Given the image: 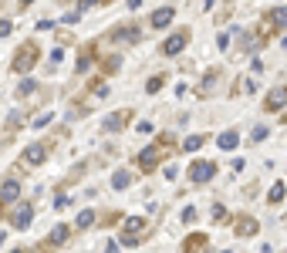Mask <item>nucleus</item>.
<instances>
[{"label": "nucleus", "instance_id": "nucleus-34", "mask_svg": "<svg viewBox=\"0 0 287 253\" xmlns=\"http://www.w3.org/2000/svg\"><path fill=\"white\" fill-rule=\"evenodd\" d=\"M98 0H78V7H95Z\"/></svg>", "mask_w": 287, "mask_h": 253}, {"label": "nucleus", "instance_id": "nucleus-11", "mask_svg": "<svg viewBox=\"0 0 287 253\" xmlns=\"http://www.w3.org/2000/svg\"><path fill=\"white\" fill-rule=\"evenodd\" d=\"M68 236H71V226H68V223H58V226L48 233L44 247H61V243H68Z\"/></svg>", "mask_w": 287, "mask_h": 253}, {"label": "nucleus", "instance_id": "nucleus-26", "mask_svg": "<svg viewBox=\"0 0 287 253\" xmlns=\"http://www.w3.org/2000/svg\"><path fill=\"white\" fill-rule=\"evenodd\" d=\"M213 81H216V71H210V74L203 78V88H200V95H210V88H213Z\"/></svg>", "mask_w": 287, "mask_h": 253}, {"label": "nucleus", "instance_id": "nucleus-8", "mask_svg": "<svg viewBox=\"0 0 287 253\" xmlns=\"http://www.w3.org/2000/svg\"><path fill=\"white\" fill-rule=\"evenodd\" d=\"M186 44H189V31L183 27V31H176V34H169V37H166V44H162V54H169V58H172V54H179Z\"/></svg>", "mask_w": 287, "mask_h": 253}, {"label": "nucleus", "instance_id": "nucleus-20", "mask_svg": "<svg viewBox=\"0 0 287 253\" xmlns=\"http://www.w3.org/2000/svg\"><path fill=\"white\" fill-rule=\"evenodd\" d=\"M284 196H287V186H284V183H274V186H270V192H267V199H270L274 206H277Z\"/></svg>", "mask_w": 287, "mask_h": 253}, {"label": "nucleus", "instance_id": "nucleus-14", "mask_svg": "<svg viewBox=\"0 0 287 253\" xmlns=\"http://www.w3.org/2000/svg\"><path fill=\"white\" fill-rule=\"evenodd\" d=\"M172 17H176V7H159V10L152 14V27H155V31H159V27H169Z\"/></svg>", "mask_w": 287, "mask_h": 253}, {"label": "nucleus", "instance_id": "nucleus-33", "mask_svg": "<svg viewBox=\"0 0 287 253\" xmlns=\"http://www.w3.org/2000/svg\"><path fill=\"white\" fill-rule=\"evenodd\" d=\"M48 122H51V115H41V118H34V128H44Z\"/></svg>", "mask_w": 287, "mask_h": 253}, {"label": "nucleus", "instance_id": "nucleus-7", "mask_svg": "<svg viewBox=\"0 0 287 253\" xmlns=\"http://www.w3.org/2000/svg\"><path fill=\"white\" fill-rule=\"evenodd\" d=\"M233 230H236V236H243V240H250V236H257V230H260V223H257L253 216H247V213H240V216H233Z\"/></svg>", "mask_w": 287, "mask_h": 253}, {"label": "nucleus", "instance_id": "nucleus-27", "mask_svg": "<svg viewBox=\"0 0 287 253\" xmlns=\"http://www.w3.org/2000/svg\"><path fill=\"white\" fill-rule=\"evenodd\" d=\"M213 219H216V223H226V219H230V213H226V209H223L219 202L213 206Z\"/></svg>", "mask_w": 287, "mask_h": 253}, {"label": "nucleus", "instance_id": "nucleus-23", "mask_svg": "<svg viewBox=\"0 0 287 253\" xmlns=\"http://www.w3.org/2000/svg\"><path fill=\"white\" fill-rule=\"evenodd\" d=\"M162 84H166V78H162V74H155V78H149V81H145V91H149V95H155Z\"/></svg>", "mask_w": 287, "mask_h": 253}, {"label": "nucleus", "instance_id": "nucleus-19", "mask_svg": "<svg viewBox=\"0 0 287 253\" xmlns=\"http://www.w3.org/2000/svg\"><path fill=\"white\" fill-rule=\"evenodd\" d=\"M203 142H206V135H189V138H183V152H196Z\"/></svg>", "mask_w": 287, "mask_h": 253}, {"label": "nucleus", "instance_id": "nucleus-32", "mask_svg": "<svg viewBox=\"0 0 287 253\" xmlns=\"http://www.w3.org/2000/svg\"><path fill=\"white\" fill-rule=\"evenodd\" d=\"M10 31H14V24H10V20H0V37H7Z\"/></svg>", "mask_w": 287, "mask_h": 253}, {"label": "nucleus", "instance_id": "nucleus-15", "mask_svg": "<svg viewBox=\"0 0 287 253\" xmlns=\"http://www.w3.org/2000/svg\"><path fill=\"white\" fill-rule=\"evenodd\" d=\"M203 247H210V236H206V233H189V236L183 240V250H189V253L203 250Z\"/></svg>", "mask_w": 287, "mask_h": 253}, {"label": "nucleus", "instance_id": "nucleus-13", "mask_svg": "<svg viewBox=\"0 0 287 253\" xmlns=\"http://www.w3.org/2000/svg\"><path fill=\"white\" fill-rule=\"evenodd\" d=\"M129 115H132V112H112V115L101 122V132H118V128H125Z\"/></svg>", "mask_w": 287, "mask_h": 253}, {"label": "nucleus", "instance_id": "nucleus-21", "mask_svg": "<svg viewBox=\"0 0 287 253\" xmlns=\"http://www.w3.org/2000/svg\"><path fill=\"white\" fill-rule=\"evenodd\" d=\"M91 223H95V213H91V209H81V213H78V223H74V226H78V230H88Z\"/></svg>", "mask_w": 287, "mask_h": 253}, {"label": "nucleus", "instance_id": "nucleus-9", "mask_svg": "<svg viewBox=\"0 0 287 253\" xmlns=\"http://www.w3.org/2000/svg\"><path fill=\"white\" fill-rule=\"evenodd\" d=\"M31 216H34V206H31V202H20V206L14 209V216H10V226H14V230H27V226H31Z\"/></svg>", "mask_w": 287, "mask_h": 253}, {"label": "nucleus", "instance_id": "nucleus-31", "mask_svg": "<svg viewBox=\"0 0 287 253\" xmlns=\"http://www.w3.org/2000/svg\"><path fill=\"white\" fill-rule=\"evenodd\" d=\"M193 219H196V209L186 206V209H183V223H193Z\"/></svg>", "mask_w": 287, "mask_h": 253}, {"label": "nucleus", "instance_id": "nucleus-6", "mask_svg": "<svg viewBox=\"0 0 287 253\" xmlns=\"http://www.w3.org/2000/svg\"><path fill=\"white\" fill-rule=\"evenodd\" d=\"M20 159H24V166H41V162H48V142H31Z\"/></svg>", "mask_w": 287, "mask_h": 253}, {"label": "nucleus", "instance_id": "nucleus-2", "mask_svg": "<svg viewBox=\"0 0 287 253\" xmlns=\"http://www.w3.org/2000/svg\"><path fill=\"white\" fill-rule=\"evenodd\" d=\"M145 230H149V223H145L142 216H129V219H125V230H122V236H118V243H122V247H139Z\"/></svg>", "mask_w": 287, "mask_h": 253}, {"label": "nucleus", "instance_id": "nucleus-24", "mask_svg": "<svg viewBox=\"0 0 287 253\" xmlns=\"http://www.w3.org/2000/svg\"><path fill=\"white\" fill-rule=\"evenodd\" d=\"M37 88H41L37 81H20V88H17V95H20V98H27V95H34Z\"/></svg>", "mask_w": 287, "mask_h": 253}, {"label": "nucleus", "instance_id": "nucleus-35", "mask_svg": "<svg viewBox=\"0 0 287 253\" xmlns=\"http://www.w3.org/2000/svg\"><path fill=\"white\" fill-rule=\"evenodd\" d=\"M31 3H34V0H20V3H17V7H20V10H27V7H31Z\"/></svg>", "mask_w": 287, "mask_h": 253}, {"label": "nucleus", "instance_id": "nucleus-4", "mask_svg": "<svg viewBox=\"0 0 287 253\" xmlns=\"http://www.w3.org/2000/svg\"><path fill=\"white\" fill-rule=\"evenodd\" d=\"M213 176H216V162H206V159H196V162L189 166V183H196V186L210 183Z\"/></svg>", "mask_w": 287, "mask_h": 253}, {"label": "nucleus", "instance_id": "nucleus-30", "mask_svg": "<svg viewBox=\"0 0 287 253\" xmlns=\"http://www.w3.org/2000/svg\"><path fill=\"white\" fill-rule=\"evenodd\" d=\"M216 48L226 51V48H230V34H219V37H216Z\"/></svg>", "mask_w": 287, "mask_h": 253}, {"label": "nucleus", "instance_id": "nucleus-22", "mask_svg": "<svg viewBox=\"0 0 287 253\" xmlns=\"http://www.w3.org/2000/svg\"><path fill=\"white\" fill-rule=\"evenodd\" d=\"M88 67H91V48L81 51V58H78V64H74V71L81 74V71H88Z\"/></svg>", "mask_w": 287, "mask_h": 253}, {"label": "nucleus", "instance_id": "nucleus-1", "mask_svg": "<svg viewBox=\"0 0 287 253\" xmlns=\"http://www.w3.org/2000/svg\"><path fill=\"white\" fill-rule=\"evenodd\" d=\"M37 61H41V48H37L34 41H24V44L17 48L14 61H10V71H14V74H27Z\"/></svg>", "mask_w": 287, "mask_h": 253}, {"label": "nucleus", "instance_id": "nucleus-18", "mask_svg": "<svg viewBox=\"0 0 287 253\" xmlns=\"http://www.w3.org/2000/svg\"><path fill=\"white\" fill-rule=\"evenodd\" d=\"M112 186H115V189H129V186H132V176H129L125 169H118V172L112 176Z\"/></svg>", "mask_w": 287, "mask_h": 253}, {"label": "nucleus", "instance_id": "nucleus-3", "mask_svg": "<svg viewBox=\"0 0 287 253\" xmlns=\"http://www.w3.org/2000/svg\"><path fill=\"white\" fill-rule=\"evenodd\" d=\"M169 149H172V145H166V142H162V145H149V149H142V152H139V169H142V172H155V166L166 159Z\"/></svg>", "mask_w": 287, "mask_h": 253}, {"label": "nucleus", "instance_id": "nucleus-28", "mask_svg": "<svg viewBox=\"0 0 287 253\" xmlns=\"http://www.w3.org/2000/svg\"><path fill=\"white\" fill-rule=\"evenodd\" d=\"M91 95H95V98H105V95H108L105 81H95V84H91Z\"/></svg>", "mask_w": 287, "mask_h": 253}, {"label": "nucleus", "instance_id": "nucleus-12", "mask_svg": "<svg viewBox=\"0 0 287 253\" xmlns=\"http://www.w3.org/2000/svg\"><path fill=\"white\" fill-rule=\"evenodd\" d=\"M20 199V183L17 179H3L0 183V202H17Z\"/></svg>", "mask_w": 287, "mask_h": 253}, {"label": "nucleus", "instance_id": "nucleus-29", "mask_svg": "<svg viewBox=\"0 0 287 253\" xmlns=\"http://www.w3.org/2000/svg\"><path fill=\"white\" fill-rule=\"evenodd\" d=\"M78 17H81V14H78V10H68V14H65V17H61V24H78Z\"/></svg>", "mask_w": 287, "mask_h": 253}, {"label": "nucleus", "instance_id": "nucleus-17", "mask_svg": "<svg viewBox=\"0 0 287 253\" xmlns=\"http://www.w3.org/2000/svg\"><path fill=\"white\" fill-rule=\"evenodd\" d=\"M112 41H139V27H118L115 34H112Z\"/></svg>", "mask_w": 287, "mask_h": 253}, {"label": "nucleus", "instance_id": "nucleus-10", "mask_svg": "<svg viewBox=\"0 0 287 253\" xmlns=\"http://www.w3.org/2000/svg\"><path fill=\"white\" fill-rule=\"evenodd\" d=\"M287 105V88L281 84V88H270V95L264 98V112H281Z\"/></svg>", "mask_w": 287, "mask_h": 253}, {"label": "nucleus", "instance_id": "nucleus-5", "mask_svg": "<svg viewBox=\"0 0 287 253\" xmlns=\"http://www.w3.org/2000/svg\"><path fill=\"white\" fill-rule=\"evenodd\" d=\"M284 27H287V7H274V10L267 14V27L260 24V31H264V34H260L264 44L270 41V31H284Z\"/></svg>", "mask_w": 287, "mask_h": 253}, {"label": "nucleus", "instance_id": "nucleus-25", "mask_svg": "<svg viewBox=\"0 0 287 253\" xmlns=\"http://www.w3.org/2000/svg\"><path fill=\"white\" fill-rule=\"evenodd\" d=\"M267 135H270V128H267V125H253V132H250V142H264Z\"/></svg>", "mask_w": 287, "mask_h": 253}, {"label": "nucleus", "instance_id": "nucleus-16", "mask_svg": "<svg viewBox=\"0 0 287 253\" xmlns=\"http://www.w3.org/2000/svg\"><path fill=\"white\" fill-rule=\"evenodd\" d=\"M236 142H240V132L236 128H226L219 138H216V145L223 149V152H230V149H236Z\"/></svg>", "mask_w": 287, "mask_h": 253}]
</instances>
